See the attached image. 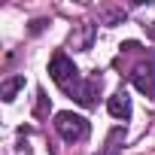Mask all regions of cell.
<instances>
[{
  "mask_svg": "<svg viewBox=\"0 0 155 155\" xmlns=\"http://www.w3.org/2000/svg\"><path fill=\"white\" fill-rule=\"evenodd\" d=\"M91 37H94V25L82 21L79 28H76V34L70 37V43H73V49H79V52H88V49H91Z\"/></svg>",
  "mask_w": 155,
  "mask_h": 155,
  "instance_id": "8992f818",
  "label": "cell"
},
{
  "mask_svg": "<svg viewBox=\"0 0 155 155\" xmlns=\"http://www.w3.org/2000/svg\"><path fill=\"white\" fill-rule=\"evenodd\" d=\"M55 131L67 140V143H79V140H85L88 134H91V125H88V119L85 116H79V113H58L55 116Z\"/></svg>",
  "mask_w": 155,
  "mask_h": 155,
  "instance_id": "7a4b0ae2",
  "label": "cell"
},
{
  "mask_svg": "<svg viewBox=\"0 0 155 155\" xmlns=\"http://www.w3.org/2000/svg\"><path fill=\"white\" fill-rule=\"evenodd\" d=\"M131 82L137 85V91H143L146 97H155V73L152 70H134Z\"/></svg>",
  "mask_w": 155,
  "mask_h": 155,
  "instance_id": "5b68a950",
  "label": "cell"
},
{
  "mask_svg": "<svg viewBox=\"0 0 155 155\" xmlns=\"http://www.w3.org/2000/svg\"><path fill=\"white\" fill-rule=\"evenodd\" d=\"M49 76H52V82H55L61 91H67V94H73L76 88H79V82H82L76 64H73L64 52H55V55H52V61H49Z\"/></svg>",
  "mask_w": 155,
  "mask_h": 155,
  "instance_id": "6da1fadb",
  "label": "cell"
},
{
  "mask_svg": "<svg viewBox=\"0 0 155 155\" xmlns=\"http://www.w3.org/2000/svg\"><path fill=\"white\" fill-rule=\"evenodd\" d=\"M21 88H25V76H9V79L0 85V97L9 104V101H15V94H18Z\"/></svg>",
  "mask_w": 155,
  "mask_h": 155,
  "instance_id": "52a82bcc",
  "label": "cell"
},
{
  "mask_svg": "<svg viewBox=\"0 0 155 155\" xmlns=\"http://www.w3.org/2000/svg\"><path fill=\"white\" fill-rule=\"evenodd\" d=\"M107 113H110L113 119H122V122H128V119H131V97H128V91H125V88H119L116 94H110V97H107Z\"/></svg>",
  "mask_w": 155,
  "mask_h": 155,
  "instance_id": "3957f363",
  "label": "cell"
},
{
  "mask_svg": "<svg viewBox=\"0 0 155 155\" xmlns=\"http://www.w3.org/2000/svg\"><path fill=\"white\" fill-rule=\"evenodd\" d=\"M97 94H101V76H88V79H82L79 88L73 91V97L79 101L82 107H94L97 104Z\"/></svg>",
  "mask_w": 155,
  "mask_h": 155,
  "instance_id": "277c9868",
  "label": "cell"
}]
</instances>
